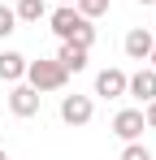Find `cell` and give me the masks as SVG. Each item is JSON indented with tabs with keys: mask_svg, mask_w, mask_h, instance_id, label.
<instances>
[{
	"mask_svg": "<svg viewBox=\"0 0 156 160\" xmlns=\"http://www.w3.org/2000/svg\"><path fill=\"white\" fill-rule=\"evenodd\" d=\"M152 35H148V30H130L126 35V56L130 61H148V56H152Z\"/></svg>",
	"mask_w": 156,
	"mask_h": 160,
	"instance_id": "30bf717a",
	"label": "cell"
},
{
	"mask_svg": "<svg viewBox=\"0 0 156 160\" xmlns=\"http://www.w3.org/2000/svg\"><path fill=\"white\" fill-rule=\"evenodd\" d=\"M56 61H61L70 74H78V69H87V48H82V43H74V39H61V52H56Z\"/></svg>",
	"mask_w": 156,
	"mask_h": 160,
	"instance_id": "ba28073f",
	"label": "cell"
},
{
	"mask_svg": "<svg viewBox=\"0 0 156 160\" xmlns=\"http://www.w3.org/2000/svg\"><path fill=\"white\" fill-rule=\"evenodd\" d=\"M70 78V69L61 65V61H26V82L44 95V91H61Z\"/></svg>",
	"mask_w": 156,
	"mask_h": 160,
	"instance_id": "7a4b0ae2",
	"label": "cell"
},
{
	"mask_svg": "<svg viewBox=\"0 0 156 160\" xmlns=\"http://www.w3.org/2000/svg\"><path fill=\"white\" fill-rule=\"evenodd\" d=\"M39 91L30 87V82H13V91H9V112L13 117H35L39 112Z\"/></svg>",
	"mask_w": 156,
	"mask_h": 160,
	"instance_id": "3957f363",
	"label": "cell"
},
{
	"mask_svg": "<svg viewBox=\"0 0 156 160\" xmlns=\"http://www.w3.org/2000/svg\"><path fill=\"white\" fill-rule=\"evenodd\" d=\"M126 91L134 95V100H156V69H139V74H130L126 78Z\"/></svg>",
	"mask_w": 156,
	"mask_h": 160,
	"instance_id": "8992f818",
	"label": "cell"
},
{
	"mask_svg": "<svg viewBox=\"0 0 156 160\" xmlns=\"http://www.w3.org/2000/svg\"><path fill=\"white\" fill-rule=\"evenodd\" d=\"M139 4H156V0H139Z\"/></svg>",
	"mask_w": 156,
	"mask_h": 160,
	"instance_id": "e0dca14e",
	"label": "cell"
},
{
	"mask_svg": "<svg viewBox=\"0 0 156 160\" xmlns=\"http://www.w3.org/2000/svg\"><path fill=\"white\" fill-rule=\"evenodd\" d=\"M96 95H104V100L126 95V74H122V69H104L100 78H96Z\"/></svg>",
	"mask_w": 156,
	"mask_h": 160,
	"instance_id": "52a82bcc",
	"label": "cell"
},
{
	"mask_svg": "<svg viewBox=\"0 0 156 160\" xmlns=\"http://www.w3.org/2000/svg\"><path fill=\"white\" fill-rule=\"evenodd\" d=\"M48 22H52V30H56V39H74V43H82V48L91 52V43H96V26H91V18L78 13L74 4H61Z\"/></svg>",
	"mask_w": 156,
	"mask_h": 160,
	"instance_id": "6da1fadb",
	"label": "cell"
},
{
	"mask_svg": "<svg viewBox=\"0 0 156 160\" xmlns=\"http://www.w3.org/2000/svg\"><path fill=\"white\" fill-rule=\"evenodd\" d=\"M113 134L126 138V143H134V138L143 134V112H139V108H122V112L113 117Z\"/></svg>",
	"mask_w": 156,
	"mask_h": 160,
	"instance_id": "5b68a950",
	"label": "cell"
},
{
	"mask_svg": "<svg viewBox=\"0 0 156 160\" xmlns=\"http://www.w3.org/2000/svg\"><path fill=\"white\" fill-rule=\"evenodd\" d=\"M143 126H152V130H156V100H148V112H143Z\"/></svg>",
	"mask_w": 156,
	"mask_h": 160,
	"instance_id": "9a60e30c",
	"label": "cell"
},
{
	"mask_svg": "<svg viewBox=\"0 0 156 160\" xmlns=\"http://www.w3.org/2000/svg\"><path fill=\"white\" fill-rule=\"evenodd\" d=\"M148 61H152V69H156V43H152V56H148Z\"/></svg>",
	"mask_w": 156,
	"mask_h": 160,
	"instance_id": "2e32d148",
	"label": "cell"
},
{
	"mask_svg": "<svg viewBox=\"0 0 156 160\" xmlns=\"http://www.w3.org/2000/svg\"><path fill=\"white\" fill-rule=\"evenodd\" d=\"M91 112H96V104H91L87 95H65V100H61V121H65V126H87Z\"/></svg>",
	"mask_w": 156,
	"mask_h": 160,
	"instance_id": "277c9868",
	"label": "cell"
},
{
	"mask_svg": "<svg viewBox=\"0 0 156 160\" xmlns=\"http://www.w3.org/2000/svg\"><path fill=\"white\" fill-rule=\"evenodd\" d=\"M13 13H18V22H39V18L48 13V4H44V0H18Z\"/></svg>",
	"mask_w": 156,
	"mask_h": 160,
	"instance_id": "8fae6325",
	"label": "cell"
},
{
	"mask_svg": "<svg viewBox=\"0 0 156 160\" xmlns=\"http://www.w3.org/2000/svg\"><path fill=\"white\" fill-rule=\"evenodd\" d=\"M26 78V56L22 52H0V82H22Z\"/></svg>",
	"mask_w": 156,
	"mask_h": 160,
	"instance_id": "9c48e42d",
	"label": "cell"
},
{
	"mask_svg": "<svg viewBox=\"0 0 156 160\" xmlns=\"http://www.w3.org/2000/svg\"><path fill=\"white\" fill-rule=\"evenodd\" d=\"M74 9L82 18H104L108 13V0H74Z\"/></svg>",
	"mask_w": 156,
	"mask_h": 160,
	"instance_id": "7c38bea8",
	"label": "cell"
},
{
	"mask_svg": "<svg viewBox=\"0 0 156 160\" xmlns=\"http://www.w3.org/2000/svg\"><path fill=\"white\" fill-rule=\"evenodd\" d=\"M0 160H9V156H4V152H0Z\"/></svg>",
	"mask_w": 156,
	"mask_h": 160,
	"instance_id": "d6986e66",
	"label": "cell"
},
{
	"mask_svg": "<svg viewBox=\"0 0 156 160\" xmlns=\"http://www.w3.org/2000/svg\"><path fill=\"white\" fill-rule=\"evenodd\" d=\"M13 30H18V13L0 4V39H4V35H13Z\"/></svg>",
	"mask_w": 156,
	"mask_h": 160,
	"instance_id": "4fadbf2b",
	"label": "cell"
},
{
	"mask_svg": "<svg viewBox=\"0 0 156 160\" xmlns=\"http://www.w3.org/2000/svg\"><path fill=\"white\" fill-rule=\"evenodd\" d=\"M61 4H74V0H61Z\"/></svg>",
	"mask_w": 156,
	"mask_h": 160,
	"instance_id": "ac0fdd59",
	"label": "cell"
},
{
	"mask_svg": "<svg viewBox=\"0 0 156 160\" xmlns=\"http://www.w3.org/2000/svg\"><path fill=\"white\" fill-rule=\"evenodd\" d=\"M122 160H152V152H148V147H139V143H126Z\"/></svg>",
	"mask_w": 156,
	"mask_h": 160,
	"instance_id": "5bb4252c",
	"label": "cell"
}]
</instances>
